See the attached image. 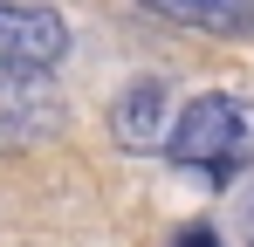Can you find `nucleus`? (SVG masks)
Instances as JSON below:
<instances>
[{
	"instance_id": "f257e3e1",
	"label": "nucleus",
	"mask_w": 254,
	"mask_h": 247,
	"mask_svg": "<svg viewBox=\"0 0 254 247\" xmlns=\"http://www.w3.org/2000/svg\"><path fill=\"white\" fill-rule=\"evenodd\" d=\"M172 165H192V172H206V179H234L241 165L254 158V110L241 96H227V89H213V96H192L186 110H179V130H172Z\"/></svg>"
},
{
	"instance_id": "f03ea898",
	"label": "nucleus",
	"mask_w": 254,
	"mask_h": 247,
	"mask_svg": "<svg viewBox=\"0 0 254 247\" xmlns=\"http://www.w3.org/2000/svg\"><path fill=\"white\" fill-rule=\"evenodd\" d=\"M62 55H69V28H62V14L0 0V69H7V76H48Z\"/></svg>"
},
{
	"instance_id": "7ed1b4c3",
	"label": "nucleus",
	"mask_w": 254,
	"mask_h": 247,
	"mask_svg": "<svg viewBox=\"0 0 254 247\" xmlns=\"http://www.w3.org/2000/svg\"><path fill=\"white\" fill-rule=\"evenodd\" d=\"M179 117H172V82L165 76H137L117 89V103H110V137L124 144V151H165Z\"/></svg>"
},
{
	"instance_id": "20e7f679",
	"label": "nucleus",
	"mask_w": 254,
	"mask_h": 247,
	"mask_svg": "<svg viewBox=\"0 0 254 247\" xmlns=\"http://www.w3.org/2000/svg\"><path fill=\"white\" fill-rule=\"evenodd\" d=\"M55 96L42 89V76H7L0 82V144H28V137H42L55 130Z\"/></svg>"
},
{
	"instance_id": "39448f33",
	"label": "nucleus",
	"mask_w": 254,
	"mask_h": 247,
	"mask_svg": "<svg viewBox=\"0 0 254 247\" xmlns=\"http://www.w3.org/2000/svg\"><path fill=\"white\" fill-rule=\"evenodd\" d=\"M137 7L165 14L179 28H199V35H227V41L254 35V0H137Z\"/></svg>"
},
{
	"instance_id": "423d86ee",
	"label": "nucleus",
	"mask_w": 254,
	"mask_h": 247,
	"mask_svg": "<svg viewBox=\"0 0 254 247\" xmlns=\"http://www.w3.org/2000/svg\"><path fill=\"white\" fill-rule=\"evenodd\" d=\"M179 247H213V227H186V234H179Z\"/></svg>"
}]
</instances>
